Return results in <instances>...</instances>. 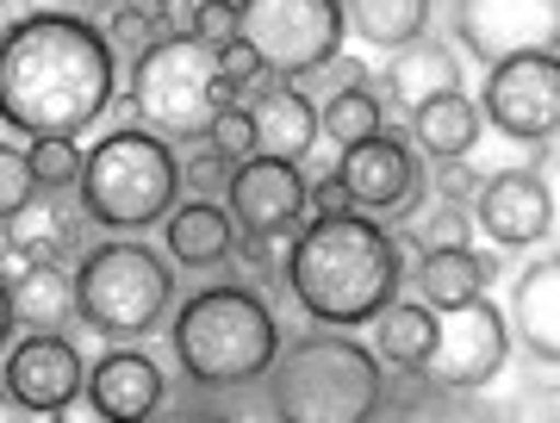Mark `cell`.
<instances>
[{"mask_svg": "<svg viewBox=\"0 0 560 423\" xmlns=\"http://www.w3.org/2000/svg\"><path fill=\"white\" fill-rule=\"evenodd\" d=\"M511 343H517V337H511V318L480 293V299L442 312L430 374H442L455 392H486V386L504 374V362H511Z\"/></svg>", "mask_w": 560, "mask_h": 423, "instance_id": "cell-12", "label": "cell"}, {"mask_svg": "<svg viewBox=\"0 0 560 423\" xmlns=\"http://www.w3.org/2000/svg\"><path fill=\"white\" fill-rule=\"evenodd\" d=\"M38 193H44V187H38V175H32V156L13 150V143H0V224L20 219Z\"/></svg>", "mask_w": 560, "mask_h": 423, "instance_id": "cell-31", "label": "cell"}, {"mask_svg": "<svg viewBox=\"0 0 560 423\" xmlns=\"http://www.w3.org/2000/svg\"><path fill=\"white\" fill-rule=\"evenodd\" d=\"M430 13L436 0H342V20L368 50H405V44L430 38Z\"/></svg>", "mask_w": 560, "mask_h": 423, "instance_id": "cell-25", "label": "cell"}, {"mask_svg": "<svg viewBox=\"0 0 560 423\" xmlns=\"http://www.w3.org/2000/svg\"><path fill=\"white\" fill-rule=\"evenodd\" d=\"M355 81H368V69H361V62H349V57H330L324 62V69H312V75L300 81L305 94H312V101H330V94H342V87H355Z\"/></svg>", "mask_w": 560, "mask_h": 423, "instance_id": "cell-38", "label": "cell"}, {"mask_svg": "<svg viewBox=\"0 0 560 423\" xmlns=\"http://www.w3.org/2000/svg\"><path fill=\"white\" fill-rule=\"evenodd\" d=\"M474 224L499 249H536L555 231V212H548V187H541L536 168H504V175H486L480 200H474Z\"/></svg>", "mask_w": 560, "mask_h": 423, "instance_id": "cell-15", "label": "cell"}, {"mask_svg": "<svg viewBox=\"0 0 560 423\" xmlns=\"http://www.w3.org/2000/svg\"><path fill=\"white\" fill-rule=\"evenodd\" d=\"M175 423H231L224 411H194V418H175Z\"/></svg>", "mask_w": 560, "mask_h": 423, "instance_id": "cell-46", "label": "cell"}, {"mask_svg": "<svg viewBox=\"0 0 560 423\" xmlns=\"http://www.w3.org/2000/svg\"><path fill=\"white\" fill-rule=\"evenodd\" d=\"M256 156H275V162H300L312 156V143L324 138L318 125V101L305 94L300 81H275L256 106Z\"/></svg>", "mask_w": 560, "mask_h": 423, "instance_id": "cell-19", "label": "cell"}, {"mask_svg": "<svg viewBox=\"0 0 560 423\" xmlns=\"http://www.w3.org/2000/svg\"><path fill=\"white\" fill-rule=\"evenodd\" d=\"M0 7H20V0H0Z\"/></svg>", "mask_w": 560, "mask_h": 423, "instance_id": "cell-47", "label": "cell"}, {"mask_svg": "<svg viewBox=\"0 0 560 423\" xmlns=\"http://www.w3.org/2000/svg\"><path fill=\"white\" fill-rule=\"evenodd\" d=\"M88 392V362L69 337H44V330H25L20 343L0 349V399L13 411H32V418H50L69 399Z\"/></svg>", "mask_w": 560, "mask_h": 423, "instance_id": "cell-13", "label": "cell"}, {"mask_svg": "<svg viewBox=\"0 0 560 423\" xmlns=\"http://www.w3.org/2000/svg\"><path fill=\"white\" fill-rule=\"evenodd\" d=\"M287 256H293V237H237V268L243 286H256L261 299L287 281Z\"/></svg>", "mask_w": 560, "mask_h": 423, "instance_id": "cell-30", "label": "cell"}, {"mask_svg": "<svg viewBox=\"0 0 560 423\" xmlns=\"http://www.w3.org/2000/svg\"><path fill=\"white\" fill-rule=\"evenodd\" d=\"M156 38H168V32H162V13H150V7H125V13L106 20V44L125 50V57H143Z\"/></svg>", "mask_w": 560, "mask_h": 423, "instance_id": "cell-33", "label": "cell"}, {"mask_svg": "<svg viewBox=\"0 0 560 423\" xmlns=\"http://www.w3.org/2000/svg\"><path fill=\"white\" fill-rule=\"evenodd\" d=\"M511 337L529 362L560 367V249L523 262V274L511 281Z\"/></svg>", "mask_w": 560, "mask_h": 423, "instance_id": "cell-16", "label": "cell"}, {"mask_svg": "<svg viewBox=\"0 0 560 423\" xmlns=\"http://www.w3.org/2000/svg\"><path fill=\"white\" fill-rule=\"evenodd\" d=\"M75 293H81V324L106 343L156 337L162 324L175 318V268L162 262V249H150L138 237L94 243L75 268Z\"/></svg>", "mask_w": 560, "mask_h": 423, "instance_id": "cell-7", "label": "cell"}, {"mask_svg": "<svg viewBox=\"0 0 560 423\" xmlns=\"http://www.w3.org/2000/svg\"><path fill=\"white\" fill-rule=\"evenodd\" d=\"M529 168H536L541 187H548V212H555V231H548V243L560 249V143H536Z\"/></svg>", "mask_w": 560, "mask_h": 423, "instance_id": "cell-41", "label": "cell"}, {"mask_svg": "<svg viewBox=\"0 0 560 423\" xmlns=\"http://www.w3.org/2000/svg\"><path fill=\"white\" fill-rule=\"evenodd\" d=\"M374 87L386 94V106L411 113V106L436 101V94H455L460 87V62H455V50H448L442 38H418V44H405V50L386 57V69L374 75Z\"/></svg>", "mask_w": 560, "mask_h": 423, "instance_id": "cell-20", "label": "cell"}, {"mask_svg": "<svg viewBox=\"0 0 560 423\" xmlns=\"http://www.w3.org/2000/svg\"><path fill=\"white\" fill-rule=\"evenodd\" d=\"M436 324H442V312H430L418 293L386 305L381 318H374V355L386 362V374L430 367V355H436Z\"/></svg>", "mask_w": 560, "mask_h": 423, "instance_id": "cell-24", "label": "cell"}, {"mask_svg": "<svg viewBox=\"0 0 560 423\" xmlns=\"http://www.w3.org/2000/svg\"><path fill=\"white\" fill-rule=\"evenodd\" d=\"M237 101L219 75V50L194 32H168L143 57H131V113L143 131L168 143H206L212 119Z\"/></svg>", "mask_w": 560, "mask_h": 423, "instance_id": "cell-6", "label": "cell"}, {"mask_svg": "<svg viewBox=\"0 0 560 423\" xmlns=\"http://www.w3.org/2000/svg\"><path fill=\"white\" fill-rule=\"evenodd\" d=\"M374 423H381V418H374Z\"/></svg>", "mask_w": 560, "mask_h": 423, "instance_id": "cell-48", "label": "cell"}, {"mask_svg": "<svg viewBox=\"0 0 560 423\" xmlns=\"http://www.w3.org/2000/svg\"><path fill=\"white\" fill-rule=\"evenodd\" d=\"M399 237V249L411 256V262H423V256H436V249H474V205H423L411 224H399L393 231Z\"/></svg>", "mask_w": 560, "mask_h": 423, "instance_id": "cell-28", "label": "cell"}, {"mask_svg": "<svg viewBox=\"0 0 560 423\" xmlns=\"http://www.w3.org/2000/svg\"><path fill=\"white\" fill-rule=\"evenodd\" d=\"M231 219L243 237H300L305 231V175L300 162H275V156H249L231 175Z\"/></svg>", "mask_w": 560, "mask_h": 423, "instance_id": "cell-14", "label": "cell"}, {"mask_svg": "<svg viewBox=\"0 0 560 423\" xmlns=\"http://www.w3.org/2000/svg\"><path fill=\"white\" fill-rule=\"evenodd\" d=\"M25 156H32V175H38L44 193H81V162L88 150H75V138H32L25 143Z\"/></svg>", "mask_w": 560, "mask_h": 423, "instance_id": "cell-29", "label": "cell"}, {"mask_svg": "<svg viewBox=\"0 0 560 423\" xmlns=\"http://www.w3.org/2000/svg\"><path fill=\"white\" fill-rule=\"evenodd\" d=\"M168 349H175L180 374L194 386L237 392V386L268 380V367L280 355V324L256 286L219 281V286H200L194 299L175 305Z\"/></svg>", "mask_w": 560, "mask_h": 423, "instance_id": "cell-3", "label": "cell"}, {"mask_svg": "<svg viewBox=\"0 0 560 423\" xmlns=\"http://www.w3.org/2000/svg\"><path fill=\"white\" fill-rule=\"evenodd\" d=\"M386 362L342 330H305L287 337L261 380L275 423H374L381 418Z\"/></svg>", "mask_w": 560, "mask_h": 423, "instance_id": "cell-4", "label": "cell"}, {"mask_svg": "<svg viewBox=\"0 0 560 423\" xmlns=\"http://www.w3.org/2000/svg\"><path fill=\"white\" fill-rule=\"evenodd\" d=\"M237 219L224 200H187L162 219V256L175 268H219L237 256Z\"/></svg>", "mask_w": 560, "mask_h": 423, "instance_id": "cell-18", "label": "cell"}, {"mask_svg": "<svg viewBox=\"0 0 560 423\" xmlns=\"http://www.w3.org/2000/svg\"><path fill=\"white\" fill-rule=\"evenodd\" d=\"M460 392L430 367H405V374H386L381 386V423H455Z\"/></svg>", "mask_w": 560, "mask_h": 423, "instance_id": "cell-26", "label": "cell"}, {"mask_svg": "<svg viewBox=\"0 0 560 423\" xmlns=\"http://www.w3.org/2000/svg\"><path fill=\"white\" fill-rule=\"evenodd\" d=\"M499 404H504V423H560V386L555 380H529Z\"/></svg>", "mask_w": 560, "mask_h": 423, "instance_id": "cell-34", "label": "cell"}, {"mask_svg": "<svg viewBox=\"0 0 560 423\" xmlns=\"http://www.w3.org/2000/svg\"><path fill=\"white\" fill-rule=\"evenodd\" d=\"M175 193H180L175 143L143 131V125L106 131L81 162V212H88V224L119 231V237H138V231L162 224L175 212Z\"/></svg>", "mask_w": 560, "mask_h": 423, "instance_id": "cell-5", "label": "cell"}, {"mask_svg": "<svg viewBox=\"0 0 560 423\" xmlns=\"http://www.w3.org/2000/svg\"><path fill=\"white\" fill-rule=\"evenodd\" d=\"M219 75L231 81V94H237V87H249L256 75H268V69H261V57L243 38H231V44H219Z\"/></svg>", "mask_w": 560, "mask_h": 423, "instance_id": "cell-40", "label": "cell"}, {"mask_svg": "<svg viewBox=\"0 0 560 423\" xmlns=\"http://www.w3.org/2000/svg\"><path fill=\"white\" fill-rule=\"evenodd\" d=\"M119 50L81 13L44 7L0 25V125L25 138H81L113 106Z\"/></svg>", "mask_w": 560, "mask_h": 423, "instance_id": "cell-1", "label": "cell"}, {"mask_svg": "<svg viewBox=\"0 0 560 423\" xmlns=\"http://www.w3.org/2000/svg\"><path fill=\"white\" fill-rule=\"evenodd\" d=\"M81 7H88L94 20H113V13H125V7H131V0H81Z\"/></svg>", "mask_w": 560, "mask_h": 423, "instance_id": "cell-45", "label": "cell"}, {"mask_svg": "<svg viewBox=\"0 0 560 423\" xmlns=\"http://www.w3.org/2000/svg\"><path fill=\"white\" fill-rule=\"evenodd\" d=\"M405 119H411L405 138L418 143L430 162H467L474 156V143H480V131H486V113H480V101H467V87L411 106Z\"/></svg>", "mask_w": 560, "mask_h": 423, "instance_id": "cell-22", "label": "cell"}, {"mask_svg": "<svg viewBox=\"0 0 560 423\" xmlns=\"http://www.w3.org/2000/svg\"><path fill=\"white\" fill-rule=\"evenodd\" d=\"M287 286L324 330H361L374 324L405 286V249L381 219L342 212V219H312L293 237L287 256Z\"/></svg>", "mask_w": 560, "mask_h": 423, "instance_id": "cell-2", "label": "cell"}, {"mask_svg": "<svg viewBox=\"0 0 560 423\" xmlns=\"http://www.w3.org/2000/svg\"><path fill=\"white\" fill-rule=\"evenodd\" d=\"M237 38L261 57L275 81H305L330 57H342V0H237Z\"/></svg>", "mask_w": 560, "mask_h": 423, "instance_id": "cell-8", "label": "cell"}, {"mask_svg": "<svg viewBox=\"0 0 560 423\" xmlns=\"http://www.w3.org/2000/svg\"><path fill=\"white\" fill-rule=\"evenodd\" d=\"M7 293H13V324L44 337H69V324L81 318L75 268L62 262H25L20 274H7Z\"/></svg>", "mask_w": 560, "mask_h": 423, "instance_id": "cell-21", "label": "cell"}, {"mask_svg": "<svg viewBox=\"0 0 560 423\" xmlns=\"http://www.w3.org/2000/svg\"><path fill=\"white\" fill-rule=\"evenodd\" d=\"M50 423H113V418H106L101 404H94L88 392H81V399H69L62 411H50Z\"/></svg>", "mask_w": 560, "mask_h": 423, "instance_id": "cell-43", "label": "cell"}, {"mask_svg": "<svg viewBox=\"0 0 560 423\" xmlns=\"http://www.w3.org/2000/svg\"><path fill=\"white\" fill-rule=\"evenodd\" d=\"M237 32H243L237 0H200V7H194V38H206L212 50H219V44H231Z\"/></svg>", "mask_w": 560, "mask_h": 423, "instance_id": "cell-37", "label": "cell"}, {"mask_svg": "<svg viewBox=\"0 0 560 423\" xmlns=\"http://www.w3.org/2000/svg\"><path fill=\"white\" fill-rule=\"evenodd\" d=\"M342 212H355V200H349V187H342V175L330 168L324 181L305 187V224L312 219H342Z\"/></svg>", "mask_w": 560, "mask_h": 423, "instance_id": "cell-39", "label": "cell"}, {"mask_svg": "<svg viewBox=\"0 0 560 423\" xmlns=\"http://www.w3.org/2000/svg\"><path fill=\"white\" fill-rule=\"evenodd\" d=\"M88 399L101 404L113 423H150L168 399L162 362L143 349H106L101 362L88 367Z\"/></svg>", "mask_w": 560, "mask_h": 423, "instance_id": "cell-17", "label": "cell"}, {"mask_svg": "<svg viewBox=\"0 0 560 423\" xmlns=\"http://www.w3.org/2000/svg\"><path fill=\"white\" fill-rule=\"evenodd\" d=\"M499 256H480V249H436L411 262V293H418L430 312H455V305L480 299L486 286L499 281Z\"/></svg>", "mask_w": 560, "mask_h": 423, "instance_id": "cell-23", "label": "cell"}, {"mask_svg": "<svg viewBox=\"0 0 560 423\" xmlns=\"http://www.w3.org/2000/svg\"><path fill=\"white\" fill-rule=\"evenodd\" d=\"M318 125L337 150H349V143H361V138H381L386 131V94L374 87V75H368V81H355V87L330 94V101L318 106Z\"/></svg>", "mask_w": 560, "mask_h": 423, "instance_id": "cell-27", "label": "cell"}, {"mask_svg": "<svg viewBox=\"0 0 560 423\" xmlns=\"http://www.w3.org/2000/svg\"><path fill=\"white\" fill-rule=\"evenodd\" d=\"M337 175H342V187H349L355 212H381L386 231H399V224L418 219L423 193H430V181H423V150L411 138H399V131L349 143L342 162H337Z\"/></svg>", "mask_w": 560, "mask_h": 423, "instance_id": "cell-9", "label": "cell"}, {"mask_svg": "<svg viewBox=\"0 0 560 423\" xmlns=\"http://www.w3.org/2000/svg\"><path fill=\"white\" fill-rule=\"evenodd\" d=\"M206 143H219L231 162H249V156H256V113L231 101L219 119H212V138H206Z\"/></svg>", "mask_w": 560, "mask_h": 423, "instance_id": "cell-35", "label": "cell"}, {"mask_svg": "<svg viewBox=\"0 0 560 423\" xmlns=\"http://www.w3.org/2000/svg\"><path fill=\"white\" fill-rule=\"evenodd\" d=\"M13 337V293H7V274H0V349Z\"/></svg>", "mask_w": 560, "mask_h": 423, "instance_id": "cell-44", "label": "cell"}, {"mask_svg": "<svg viewBox=\"0 0 560 423\" xmlns=\"http://www.w3.org/2000/svg\"><path fill=\"white\" fill-rule=\"evenodd\" d=\"M430 187H436V200H448V205H474L486 175L474 162H436V168H430Z\"/></svg>", "mask_w": 560, "mask_h": 423, "instance_id": "cell-36", "label": "cell"}, {"mask_svg": "<svg viewBox=\"0 0 560 423\" xmlns=\"http://www.w3.org/2000/svg\"><path fill=\"white\" fill-rule=\"evenodd\" d=\"M448 32L474 62L499 69L511 57L560 50V0H448Z\"/></svg>", "mask_w": 560, "mask_h": 423, "instance_id": "cell-10", "label": "cell"}, {"mask_svg": "<svg viewBox=\"0 0 560 423\" xmlns=\"http://www.w3.org/2000/svg\"><path fill=\"white\" fill-rule=\"evenodd\" d=\"M480 113L492 131L511 143H555L560 138V50H536V57H511L486 75Z\"/></svg>", "mask_w": 560, "mask_h": 423, "instance_id": "cell-11", "label": "cell"}, {"mask_svg": "<svg viewBox=\"0 0 560 423\" xmlns=\"http://www.w3.org/2000/svg\"><path fill=\"white\" fill-rule=\"evenodd\" d=\"M231 175H237V162L224 156L219 143H200L194 156L180 162V187H194L200 200H219V193H231Z\"/></svg>", "mask_w": 560, "mask_h": 423, "instance_id": "cell-32", "label": "cell"}, {"mask_svg": "<svg viewBox=\"0 0 560 423\" xmlns=\"http://www.w3.org/2000/svg\"><path fill=\"white\" fill-rule=\"evenodd\" d=\"M455 423H504V404H499V399H486V392H460Z\"/></svg>", "mask_w": 560, "mask_h": 423, "instance_id": "cell-42", "label": "cell"}]
</instances>
